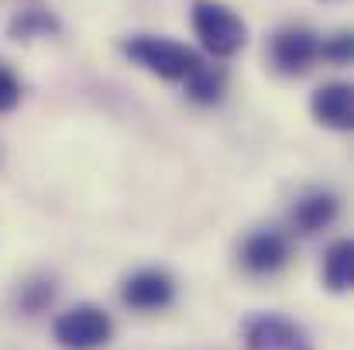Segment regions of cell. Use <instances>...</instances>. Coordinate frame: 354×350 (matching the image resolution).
<instances>
[{"label": "cell", "instance_id": "1", "mask_svg": "<svg viewBox=\"0 0 354 350\" xmlns=\"http://www.w3.org/2000/svg\"><path fill=\"white\" fill-rule=\"evenodd\" d=\"M124 52L141 69H148L151 76H158L165 83H186L189 72L200 66V55L189 45L172 41V38H158V35H134L124 41Z\"/></svg>", "mask_w": 354, "mask_h": 350}, {"label": "cell", "instance_id": "2", "mask_svg": "<svg viewBox=\"0 0 354 350\" xmlns=\"http://www.w3.org/2000/svg\"><path fill=\"white\" fill-rule=\"evenodd\" d=\"M193 31L214 59H231L248 41V24L227 3H217V0H196L193 3Z\"/></svg>", "mask_w": 354, "mask_h": 350}, {"label": "cell", "instance_id": "3", "mask_svg": "<svg viewBox=\"0 0 354 350\" xmlns=\"http://www.w3.org/2000/svg\"><path fill=\"white\" fill-rule=\"evenodd\" d=\"M52 337L62 350H100L114 340V320L93 302H80L55 316Z\"/></svg>", "mask_w": 354, "mask_h": 350}, {"label": "cell", "instance_id": "4", "mask_svg": "<svg viewBox=\"0 0 354 350\" xmlns=\"http://www.w3.org/2000/svg\"><path fill=\"white\" fill-rule=\"evenodd\" d=\"M120 299H124V306H131L138 313H158L176 302V282L162 268H141L124 278Z\"/></svg>", "mask_w": 354, "mask_h": 350}, {"label": "cell", "instance_id": "5", "mask_svg": "<svg viewBox=\"0 0 354 350\" xmlns=\"http://www.w3.org/2000/svg\"><path fill=\"white\" fill-rule=\"evenodd\" d=\"M244 347L248 350H313L306 333L275 313H261L254 320H248L244 327Z\"/></svg>", "mask_w": 354, "mask_h": 350}, {"label": "cell", "instance_id": "6", "mask_svg": "<svg viewBox=\"0 0 354 350\" xmlns=\"http://www.w3.org/2000/svg\"><path fill=\"white\" fill-rule=\"evenodd\" d=\"M320 55V41L313 31L306 28H286L275 35L272 41V62L286 72V76H299L313 66V59Z\"/></svg>", "mask_w": 354, "mask_h": 350}, {"label": "cell", "instance_id": "7", "mask_svg": "<svg viewBox=\"0 0 354 350\" xmlns=\"http://www.w3.org/2000/svg\"><path fill=\"white\" fill-rule=\"evenodd\" d=\"M310 114H313L317 124H324V127H330V130H351L354 127L351 83H324L320 90H313Z\"/></svg>", "mask_w": 354, "mask_h": 350}, {"label": "cell", "instance_id": "8", "mask_svg": "<svg viewBox=\"0 0 354 350\" xmlns=\"http://www.w3.org/2000/svg\"><path fill=\"white\" fill-rule=\"evenodd\" d=\"M337 210H341V200L330 189H310L292 203L289 224L299 233H320L324 227H330L337 220Z\"/></svg>", "mask_w": 354, "mask_h": 350}, {"label": "cell", "instance_id": "9", "mask_svg": "<svg viewBox=\"0 0 354 350\" xmlns=\"http://www.w3.org/2000/svg\"><path fill=\"white\" fill-rule=\"evenodd\" d=\"M241 261H244V268L254 271V275H272V271H279V268L289 261V240H286V233L254 231L244 240V247H241Z\"/></svg>", "mask_w": 354, "mask_h": 350}, {"label": "cell", "instance_id": "10", "mask_svg": "<svg viewBox=\"0 0 354 350\" xmlns=\"http://www.w3.org/2000/svg\"><path fill=\"white\" fill-rule=\"evenodd\" d=\"M320 275H324V285H327L330 292H337V295L348 292L354 285V244L348 237H344V240H334V244L327 247Z\"/></svg>", "mask_w": 354, "mask_h": 350}, {"label": "cell", "instance_id": "11", "mask_svg": "<svg viewBox=\"0 0 354 350\" xmlns=\"http://www.w3.org/2000/svg\"><path fill=\"white\" fill-rule=\"evenodd\" d=\"M224 83H227L224 69L200 62V66L189 72V79H186V93H189V100H196V104H217V100L224 97Z\"/></svg>", "mask_w": 354, "mask_h": 350}, {"label": "cell", "instance_id": "12", "mask_svg": "<svg viewBox=\"0 0 354 350\" xmlns=\"http://www.w3.org/2000/svg\"><path fill=\"white\" fill-rule=\"evenodd\" d=\"M48 31H55V21H52V14L48 10H41V7H28V10H21L14 21H10V35L21 41V38H31V35H48Z\"/></svg>", "mask_w": 354, "mask_h": 350}, {"label": "cell", "instance_id": "13", "mask_svg": "<svg viewBox=\"0 0 354 350\" xmlns=\"http://www.w3.org/2000/svg\"><path fill=\"white\" fill-rule=\"evenodd\" d=\"M21 104V79L0 62V114H10Z\"/></svg>", "mask_w": 354, "mask_h": 350}, {"label": "cell", "instance_id": "14", "mask_svg": "<svg viewBox=\"0 0 354 350\" xmlns=\"http://www.w3.org/2000/svg\"><path fill=\"white\" fill-rule=\"evenodd\" d=\"M320 55L330 59V62H337V66L351 62V35H334L330 41H324L320 45Z\"/></svg>", "mask_w": 354, "mask_h": 350}]
</instances>
